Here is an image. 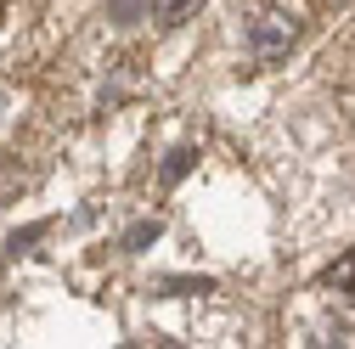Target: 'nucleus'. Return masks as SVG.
I'll return each mask as SVG.
<instances>
[{
	"label": "nucleus",
	"mask_w": 355,
	"mask_h": 349,
	"mask_svg": "<svg viewBox=\"0 0 355 349\" xmlns=\"http://www.w3.org/2000/svg\"><path fill=\"white\" fill-rule=\"evenodd\" d=\"M288 39H293V23H282V17H265V23L254 28V51H259V57H277V51L288 46Z\"/></svg>",
	"instance_id": "f257e3e1"
},
{
	"label": "nucleus",
	"mask_w": 355,
	"mask_h": 349,
	"mask_svg": "<svg viewBox=\"0 0 355 349\" xmlns=\"http://www.w3.org/2000/svg\"><path fill=\"white\" fill-rule=\"evenodd\" d=\"M158 237V226H136V231H130V248H141V242H153Z\"/></svg>",
	"instance_id": "39448f33"
},
{
	"label": "nucleus",
	"mask_w": 355,
	"mask_h": 349,
	"mask_svg": "<svg viewBox=\"0 0 355 349\" xmlns=\"http://www.w3.org/2000/svg\"><path fill=\"white\" fill-rule=\"evenodd\" d=\"M198 6H203V0H153V17L158 23H187Z\"/></svg>",
	"instance_id": "7ed1b4c3"
},
{
	"label": "nucleus",
	"mask_w": 355,
	"mask_h": 349,
	"mask_svg": "<svg viewBox=\"0 0 355 349\" xmlns=\"http://www.w3.org/2000/svg\"><path fill=\"white\" fill-rule=\"evenodd\" d=\"M187 169H192V152H169V163H164V181H181Z\"/></svg>",
	"instance_id": "20e7f679"
},
{
	"label": "nucleus",
	"mask_w": 355,
	"mask_h": 349,
	"mask_svg": "<svg viewBox=\"0 0 355 349\" xmlns=\"http://www.w3.org/2000/svg\"><path fill=\"white\" fill-rule=\"evenodd\" d=\"M327 287H333L344 304H355V248H349L344 259H333V265H327Z\"/></svg>",
	"instance_id": "f03ea898"
}]
</instances>
